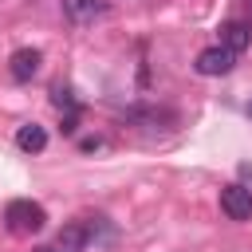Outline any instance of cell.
<instances>
[{"label": "cell", "instance_id": "1", "mask_svg": "<svg viewBox=\"0 0 252 252\" xmlns=\"http://www.w3.org/2000/svg\"><path fill=\"white\" fill-rule=\"evenodd\" d=\"M43 224H47V213H43L39 201L16 197V201L4 205V228H8L12 236H32V232H39Z\"/></svg>", "mask_w": 252, "mask_h": 252}, {"label": "cell", "instance_id": "2", "mask_svg": "<svg viewBox=\"0 0 252 252\" xmlns=\"http://www.w3.org/2000/svg\"><path fill=\"white\" fill-rule=\"evenodd\" d=\"M220 209H224L228 220H248V217H252V193H248L240 181H232V185L220 189Z\"/></svg>", "mask_w": 252, "mask_h": 252}, {"label": "cell", "instance_id": "3", "mask_svg": "<svg viewBox=\"0 0 252 252\" xmlns=\"http://www.w3.org/2000/svg\"><path fill=\"white\" fill-rule=\"evenodd\" d=\"M193 67H197L201 75H209V79H213V75H228V71L236 67V55H232L228 47H220V43H217V47H205V51L197 55V63H193Z\"/></svg>", "mask_w": 252, "mask_h": 252}, {"label": "cell", "instance_id": "4", "mask_svg": "<svg viewBox=\"0 0 252 252\" xmlns=\"http://www.w3.org/2000/svg\"><path fill=\"white\" fill-rule=\"evenodd\" d=\"M217 43H220V47H228L232 55H240V51L252 43V28H248V24H240V20H228V24H220V28H217Z\"/></svg>", "mask_w": 252, "mask_h": 252}, {"label": "cell", "instance_id": "5", "mask_svg": "<svg viewBox=\"0 0 252 252\" xmlns=\"http://www.w3.org/2000/svg\"><path fill=\"white\" fill-rule=\"evenodd\" d=\"M39 63H43V55H39L35 47H20V51H12V59H8V75H12L16 83H28V79L39 71Z\"/></svg>", "mask_w": 252, "mask_h": 252}, {"label": "cell", "instance_id": "6", "mask_svg": "<svg viewBox=\"0 0 252 252\" xmlns=\"http://www.w3.org/2000/svg\"><path fill=\"white\" fill-rule=\"evenodd\" d=\"M87 240H91V224H83V220H71V224H63L55 232V248L59 252H83Z\"/></svg>", "mask_w": 252, "mask_h": 252}, {"label": "cell", "instance_id": "7", "mask_svg": "<svg viewBox=\"0 0 252 252\" xmlns=\"http://www.w3.org/2000/svg\"><path fill=\"white\" fill-rule=\"evenodd\" d=\"M63 12L71 24H94L98 16H106V4L102 0H63Z\"/></svg>", "mask_w": 252, "mask_h": 252}, {"label": "cell", "instance_id": "8", "mask_svg": "<svg viewBox=\"0 0 252 252\" xmlns=\"http://www.w3.org/2000/svg\"><path fill=\"white\" fill-rule=\"evenodd\" d=\"M16 146H20L24 154H39V150L47 146V130H43V126H35V122H28V126H20V130H16Z\"/></svg>", "mask_w": 252, "mask_h": 252}, {"label": "cell", "instance_id": "9", "mask_svg": "<svg viewBox=\"0 0 252 252\" xmlns=\"http://www.w3.org/2000/svg\"><path fill=\"white\" fill-rule=\"evenodd\" d=\"M240 177H244V181H240V185H244V189H248V193H252V165H240Z\"/></svg>", "mask_w": 252, "mask_h": 252}, {"label": "cell", "instance_id": "10", "mask_svg": "<svg viewBox=\"0 0 252 252\" xmlns=\"http://www.w3.org/2000/svg\"><path fill=\"white\" fill-rule=\"evenodd\" d=\"M35 252H59V248H55V244H43V248H35Z\"/></svg>", "mask_w": 252, "mask_h": 252}, {"label": "cell", "instance_id": "11", "mask_svg": "<svg viewBox=\"0 0 252 252\" xmlns=\"http://www.w3.org/2000/svg\"><path fill=\"white\" fill-rule=\"evenodd\" d=\"M248 12H252V0H248Z\"/></svg>", "mask_w": 252, "mask_h": 252}, {"label": "cell", "instance_id": "12", "mask_svg": "<svg viewBox=\"0 0 252 252\" xmlns=\"http://www.w3.org/2000/svg\"><path fill=\"white\" fill-rule=\"evenodd\" d=\"M248 114H252V106H248Z\"/></svg>", "mask_w": 252, "mask_h": 252}]
</instances>
